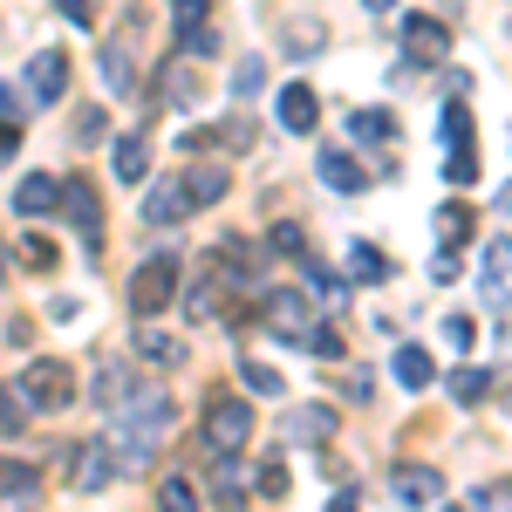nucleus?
I'll list each match as a JSON object with an SVG mask.
<instances>
[{"label":"nucleus","instance_id":"nucleus-19","mask_svg":"<svg viewBox=\"0 0 512 512\" xmlns=\"http://www.w3.org/2000/svg\"><path fill=\"white\" fill-rule=\"evenodd\" d=\"M110 164H117V178H123V185H144V178H151V151H144V137H117Z\"/></svg>","mask_w":512,"mask_h":512},{"label":"nucleus","instance_id":"nucleus-6","mask_svg":"<svg viewBox=\"0 0 512 512\" xmlns=\"http://www.w3.org/2000/svg\"><path fill=\"white\" fill-rule=\"evenodd\" d=\"M267 328H274L280 342L308 349V335H315V315H308V294H301V287H274V294H267Z\"/></svg>","mask_w":512,"mask_h":512},{"label":"nucleus","instance_id":"nucleus-30","mask_svg":"<svg viewBox=\"0 0 512 512\" xmlns=\"http://www.w3.org/2000/svg\"><path fill=\"white\" fill-rule=\"evenodd\" d=\"M123 390H130V369H123V362H103V369H96V403L110 410Z\"/></svg>","mask_w":512,"mask_h":512},{"label":"nucleus","instance_id":"nucleus-9","mask_svg":"<svg viewBox=\"0 0 512 512\" xmlns=\"http://www.w3.org/2000/svg\"><path fill=\"white\" fill-rule=\"evenodd\" d=\"M62 89H69V55L62 48H41L35 62H28V103L48 110V103H62Z\"/></svg>","mask_w":512,"mask_h":512},{"label":"nucleus","instance_id":"nucleus-38","mask_svg":"<svg viewBox=\"0 0 512 512\" xmlns=\"http://www.w3.org/2000/svg\"><path fill=\"white\" fill-rule=\"evenodd\" d=\"M260 69H267V62H239V76H233L239 96H253V89H260Z\"/></svg>","mask_w":512,"mask_h":512},{"label":"nucleus","instance_id":"nucleus-23","mask_svg":"<svg viewBox=\"0 0 512 512\" xmlns=\"http://www.w3.org/2000/svg\"><path fill=\"white\" fill-rule=\"evenodd\" d=\"M287 437H294V444H321V437H335V417H328V410H294V417H287Z\"/></svg>","mask_w":512,"mask_h":512},{"label":"nucleus","instance_id":"nucleus-5","mask_svg":"<svg viewBox=\"0 0 512 512\" xmlns=\"http://www.w3.org/2000/svg\"><path fill=\"white\" fill-rule=\"evenodd\" d=\"M137 35H144V21L123 14L117 35L103 41V89H110V96H130V89H137Z\"/></svg>","mask_w":512,"mask_h":512},{"label":"nucleus","instance_id":"nucleus-11","mask_svg":"<svg viewBox=\"0 0 512 512\" xmlns=\"http://www.w3.org/2000/svg\"><path fill=\"white\" fill-rule=\"evenodd\" d=\"M390 492L403 506H444V472H437V465H396Z\"/></svg>","mask_w":512,"mask_h":512},{"label":"nucleus","instance_id":"nucleus-34","mask_svg":"<svg viewBox=\"0 0 512 512\" xmlns=\"http://www.w3.org/2000/svg\"><path fill=\"white\" fill-rule=\"evenodd\" d=\"M28 417H35V410L21 403V390H0V431H21Z\"/></svg>","mask_w":512,"mask_h":512},{"label":"nucleus","instance_id":"nucleus-21","mask_svg":"<svg viewBox=\"0 0 512 512\" xmlns=\"http://www.w3.org/2000/svg\"><path fill=\"white\" fill-rule=\"evenodd\" d=\"M301 267H308V287H301V294H308V301H328V308H335V301H342V294H349V287H342V274H328V267H321V260H308V253H301Z\"/></svg>","mask_w":512,"mask_h":512},{"label":"nucleus","instance_id":"nucleus-41","mask_svg":"<svg viewBox=\"0 0 512 512\" xmlns=\"http://www.w3.org/2000/svg\"><path fill=\"white\" fill-rule=\"evenodd\" d=\"M362 7H376V14H383V7H396V0H362Z\"/></svg>","mask_w":512,"mask_h":512},{"label":"nucleus","instance_id":"nucleus-1","mask_svg":"<svg viewBox=\"0 0 512 512\" xmlns=\"http://www.w3.org/2000/svg\"><path fill=\"white\" fill-rule=\"evenodd\" d=\"M164 424H171V396L164 390H130L110 403V424H103V444L110 451H123V465L137 472V465H151V451H158Z\"/></svg>","mask_w":512,"mask_h":512},{"label":"nucleus","instance_id":"nucleus-35","mask_svg":"<svg viewBox=\"0 0 512 512\" xmlns=\"http://www.w3.org/2000/svg\"><path fill=\"white\" fill-rule=\"evenodd\" d=\"M444 178H451V185H472V178H478L472 151H451V158H444Z\"/></svg>","mask_w":512,"mask_h":512},{"label":"nucleus","instance_id":"nucleus-24","mask_svg":"<svg viewBox=\"0 0 512 512\" xmlns=\"http://www.w3.org/2000/svg\"><path fill=\"white\" fill-rule=\"evenodd\" d=\"M349 130H355V144H390V137H396L390 110H355V117H349Z\"/></svg>","mask_w":512,"mask_h":512},{"label":"nucleus","instance_id":"nucleus-16","mask_svg":"<svg viewBox=\"0 0 512 512\" xmlns=\"http://www.w3.org/2000/svg\"><path fill=\"white\" fill-rule=\"evenodd\" d=\"M321 185H328V192H342V198H355L362 185H369V171H362L349 151H321Z\"/></svg>","mask_w":512,"mask_h":512},{"label":"nucleus","instance_id":"nucleus-40","mask_svg":"<svg viewBox=\"0 0 512 512\" xmlns=\"http://www.w3.org/2000/svg\"><path fill=\"white\" fill-rule=\"evenodd\" d=\"M55 7H62V14H69L76 28H89V21H96V14H89V0H55Z\"/></svg>","mask_w":512,"mask_h":512},{"label":"nucleus","instance_id":"nucleus-28","mask_svg":"<svg viewBox=\"0 0 512 512\" xmlns=\"http://www.w3.org/2000/svg\"><path fill=\"white\" fill-rule=\"evenodd\" d=\"M239 376H246V390H260V396H287V383H280V369H267L260 355H246V362H239Z\"/></svg>","mask_w":512,"mask_h":512},{"label":"nucleus","instance_id":"nucleus-25","mask_svg":"<svg viewBox=\"0 0 512 512\" xmlns=\"http://www.w3.org/2000/svg\"><path fill=\"white\" fill-rule=\"evenodd\" d=\"M185 192H192V205L226 198V171H219V164H198V171H185Z\"/></svg>","mask_w":512,"mask_h":512},{"label":"nucleus","instance_id":"nucleus-22","mask_svg":"<svg viewBox=\"0 0 512 512\" xmlns=\"http://www.w3.org/2000/svg\"><path fill=\"white\" fill-rule=\"evenodd\" d=\"M137 355H144V362H164V369H171V362L185 355V342H171L164 328H151V321H144V328H137Z\"/></svg>","mask_w":512,"mask_h":512},{"label":"nucleus","instance_id":"nucleus-14","mask_svg":"<svg viewBox=\"0 0 512 512\" xmlns=\"http://www.w3.org/2000/svg\"><path fill=\"white\" fill-rule=\"evenodd\" d=\"M55 198H62V178L35 171V178L14 185V212H21V219H41V212H55Z\"/></svg>","mask_w":512,"mask_h":512},{"label":"nucleus","instance_id":"nucleus-12","mask_svg":"<svg viewBox=\"0 0 512 512\" xmlns=\"http://www.w3.org/2000/svg\"><path fill=\"white\" fill-rule=\"evenodd\" d=\"M274 117H280V130H287V137H308V130L321 123L315 89H308V82H287V89H280V103H274Z\"/></svg>","mask_w":512,"mask_h":512},{"label":"nucleus","instance_id":"nucleus-26","mask_svg":"<svg viewBox=\"0 0 512 512\" xmlns=\"http://www.w3.org/2000/svg\"><path fill=\"white\" fill-rule=\"evenodd\" d=\"M444 151H472V110L458 96L444 103Z\"/></svg>","mask_w":512,"mask_h":512},{"label":"nucleus","instance_id":"nucleus-29","mask_svg":"<svg viewBox=\"0 0 512 512\" xmlns=\"http://www.w3.org/2000/svg\"><path fill=\"white\" fill-rule=\"evenodd\" d=\"M383 274H390V260H383L376 246H355V253H349V280H362V287H369V280H383Z\"/></svg>","mask_w":512,"mask_h":512},{"label":"nucleus","instance_id":"nucleus-36","mask_svg":"<svg viewBox=\"0 0 512 512\" xmlns=\"http://www.w3.org/2000/svg\"><path fill=\"white\" fill-rule=\"evenodd\" d=\"M253 485H260V499H287V472H280V465H260Z\"/></svg>","mask_w":512,"mask_h":512},{"label":"nucleus","instance_id":"nucleus-8","mask_svg":"<svg viewBox=\"0 0 512 512\" xmlns=\"http://www.w3.org/2000/svg\"><path fill=\"white\" fill-rule=\"evenodd\" d=\"M403 55H410V69L444 62V55H451V28L431 21V14H403Z\"/></svg>","mask_w":512,"mask_h":512},{"label":"nucleus","instance_id":"nucleus-20","mask_svg":"<svg viewBox=\"0 0 512 512\" xmlns=\"http://www.w3.org/2000/svg\"><path fill=\"white\" fill-rule=\"evenodd\" d=\"M390 376L403 383V390H424V383H431V355L403 342V349H396V362H390Z\"/></svg>","mask_w":512,"mask_h":512},{"label":"nucleus","instance_id":"nucleus-3","mask_svg":"<svg viewBox=\"0 0 512 512\" xmlns=\"http://www.w3.org/2000/svg\"><path fill=\"white\" fill-rule=\"evenodd\" d=\"M171 301H178V260H171V253H151V260L130 274V315L151 321L158 308H171Z\"/></svg>","mask_w":512,"mask_h":512},{"label":"nucleus","instance_id":"nucleus-32","mask_svg":"<svg viewBox=\"0 0 512 512\" xmlns=\"http://www.w3.org/2000/svg\"><path fill=\"white\" fill-rule=\"evenodd\" d=\"M158 499H164V512H198L192 478H164V485H158Z\"/></svg>","mask_w":512,"mask_h":512},{"label":"nucleus","instance_id":"nucleus-4","mask_svg":"<svg viewBox=\"0 0 512 512\" xmlns=\"http://www.w3.org/2000/svg\"><path fill=\"white\" fill-rule=\"evenodd\" d=\"M14 390H21L28 410H69V403H76V376H69V362H48V355H41V362L21 369Z\"/></svg>","mask_w":512,"mask_h":512},{"label":"nucleus","instance_id":"nucleus-33","mask_svg":"<svg viewBox=\"0 0 512 512\" xmlns=\"http://www.w3.org/2000/svg\"><path fill=\"white\" fill-rule=\"evenodd\" d=\"M267 239H274V253H287V260H301V253H308V239H301V226H294V219H280Z\"/></svg>","mask_w":512,"mask_h":512},{"label":"nucleus","instance_id":"nucleus-31","mask_svg":"<svg viewBox=\"0 0 512 512\" xmlns=\"http://www.w3.org/2000/svg\"><path fill=\"white\" fill-rule=\"evenodd\" d=\"M437 233H444V246H465V239H472V212H465V205H444V212H437Z\"/></svg>","mask_w":512,"mask_h":512},{"label":"nucleus","instance_id":"nucleus-7","mask_svg":"<svg viewBox=\"0 0 512 512\" xmlns=\"http://www.w3.org/2000/svg\"><path fill=\"white\" fill-rule=\"evenodd\" d=\"M55 212H69V226L89 239V253H103V205H96V185L89 178H69L62 198H55Z\"/></svg>","mask_w":512,"mask_h":512},{"label":"nucleus","instance_id":"nucleus-13","mask_svg":"<svg viewBox=\"0 0 512 512\" xmlns=\"http://www.w3.org/2000/svg\"><path fill=\"white\" fill-rule=\"evenodd\" d=\"M226 287H233V280L219 274V260H205V274L185 287V315H192V321H212V315H219V301H226Z\"/></svg>","mask_w":512,"mask_h":512},{"label":"nucleus","instance_id":"nucleus-27","mask_svg":"<svg viewBox=\"0 0 512 512\" xmlns=\"http://www.w3.org/2000/svg\"><path fill=\"white\" fill-rule=\"evenodd\" d=\"M444 390H451V403H485V396H492V376H485V369H458Z\"/></svg>","mask_w":512,"mask_h":512},{"label":"nucleus","instance_id":"nucleus-18","mask_svg":"<svg viewBox=\"0 0 512 512\" xmlns=\"http://www.w3.org/2000/svg\"><path fill=\"white\" fill-rule=\"evenodd\" d=\"M506 239H492L485 246V274H478V287H485V301H492V315H506Z\"/></svg>","mask_w":512,"mask_h":512},{"label":"nucleus","instance_id":"nucleus-17","mask_svg":"<svg viewBox=\"0 0 512 512\" xmlns=\"http://www.w3.org/2000/svg\"><path fill=\"white\" fill-rule=\"evenodd\" d=\"M35 499H41V472L0 458V506H35Z\"/></svg>","mask_w":512,"mask_h":512},{"label":"nucleus","instance_id":"nucleus-39","mask_svg":"<svg viewBox=\"0 0 512 512\" xmlns=\"http://www.w3.org/2000/svg\"><path fill=\"white\" fill-rule=\"evenodd\" d=\"M14 151H21V123H0V164L14 158Z\"/></svg>","mask_w":512,"mask_h":512},{"label":"nucleus","instance_id":"nucleus-2","mask_svg":"<svg viewBox=\"0 0 512 512\" xmlns=\"http://www.w3.org/2000/svg\"><path fill=\"white\" fill-rule=\"evenodd\" d=\"M246 437H253V403L246 396H212L205 403V451L226 458V451H246Z\"/></svg>","mask_w":512,"mask_h":512},{"label":"nucleus","instance_id":"nucleus-37","mask_svg":"<svg viewBox=\"0 0 512 512\" xmlns=\"http://www.w3.org/2000/svg\"><path fill=\"white\" fill-rule=\"evenodd\" d=\"M472 335H478V328H472L465 315H451V321H444V342H451V349H472Z\"/></svg>","mask_w":512,"mask_h":512},{"label":"nucleus","instance_id":"nucleus-15","mask_svg":"<svg viewBox=\"0 0 512 512\" xmlns=\"http://www.w3.org/2000/svg\"><path fill=\"white\" fill-rule=\"evenodd\" d=\"M117 478V458H110V444H82L76 451V492H103Z\"/></svg>","mask_w":512,"mask_h":512},{"label":"nucleus","instance_id":"nucleus-10","mask_svg":"<svg viewBox=\"0 0 512 512\" xmlns=\"http://www.w3.org/2000/svg\"><path fill=\"white\" fill-rule=\"evenodd\" d=\"M198 205H192V192H185V178H158L151 192H144V226H178V219H192Z\"/></svg>","mask_w":512,"mask_h":512}]
</instances>
